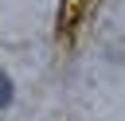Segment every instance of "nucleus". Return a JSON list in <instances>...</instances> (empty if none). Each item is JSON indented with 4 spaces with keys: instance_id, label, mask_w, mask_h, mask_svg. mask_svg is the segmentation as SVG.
Segmentation results:
<instances>
[{
    "instance_id": "nucleus-1",
    "label": "nucleus",
    "mask_w": 125,
    "mask_h": 121,
    "mask_svg": "<svg viewBox=\"0 0 125 121\" xmlns=\"http://www.w3.org/2000/svg\"><path fill=\"white\" fill-rule=\"evenodd\" d=\"M12 98H16V86H12V78L0 70V109H8V105H12Z\"/></svg>"
}]
</instances>
